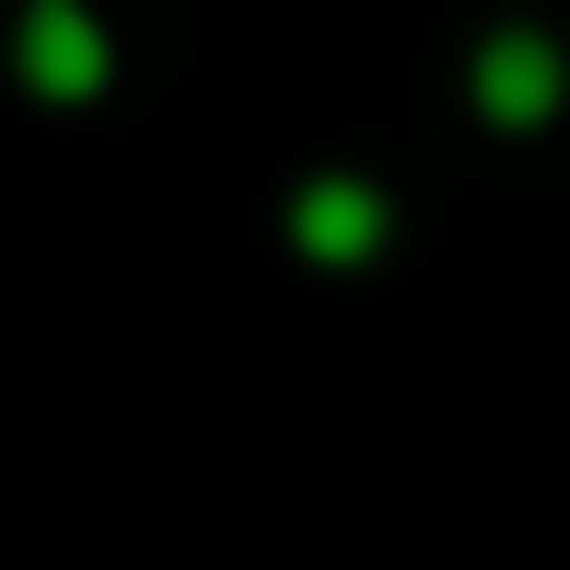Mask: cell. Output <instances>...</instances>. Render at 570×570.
I'll use <instances>...</instances> for the list:
<instances>
[{
    "instance_id": "2",
    "label": "cell",
    "mask_w": 570,
    "mask_h": 570,
    "mask_svg": "<svg viewBox=\"0 0 570 570\" xmlns=\"http://www.w3.org/2000/svg\"><path fill=\"white\" fill-rule=\"evenodd\" d=\"M10 60H20V80L40 100H90L110 80V30L90 20V0H30Z\"/></svg>"
},
{
    "instance_id": "1",
    "label": "cell",
    "mask_w": 570,
    "mask_h": 570,
    "mask_svg": "<svg viewBox=\"0 0 570 570\" xmlns=\"http://www.w3.org/2000/svg\"><path fill=\"white\" fill-rule=\"evenodd\" d=\"M471 100H481L491 130H541V120L570 100V50L551 40V30H531V20L491 30V40L471 50Z\"/></svg>"
},
{
    "instance_id": "3",
    "label": "cell",
    "mask_w": 570,
    "mask_h": 570,
    "mask_svg": "<svg viewBox=\"0 0 570 570\" xmlns=\"http://www.w3.org/2000/svg\"><path fill=\"white\" fill-rule=\"evenodd\" d=\"M381 240H391V200H381L371 180H351V170H321V180L291 200V250L321 261V271H351V261H371Z\"/></svg>"
}]
</instances>
